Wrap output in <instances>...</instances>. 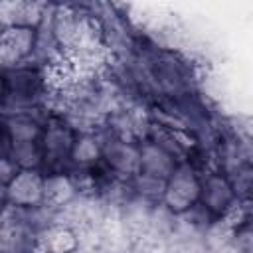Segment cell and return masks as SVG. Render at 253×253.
Wrapping results in <instances>:
<instances>
[{"mask_svg": "<svg viewBox=\"0 0 253 253\" xmlns=\"http://www.w3.org/2000/svg\"><path fill=\"white\" fill-rule=\"evenodd\" d=\"M16 174H18V166L14 164V160L8 154H0V182L8 184Z\"/></svg>", "mask_w": 253, "mask_h": 253, "instance_id": "7c38bea8", "label": "cell"}, {"mask_svg": "<svg viewBox=\"0 0 253 253\" xmlns=\"http://www.w3.org/2000/svg\"><path fill=\"white\" fill-rule=\"evenodd\" d=\"M200 200L208 210L219 213L233 202V188L223 176L211 174L204 182H200Z\"/></svg>", "mask_w": 253, "mask_h": 253, "instance_id": "5b68a950", "label": "cell"}, {"mask_svg": "<svg viewBox=\"0 0 253 253\" xmlns=\"http://www.w3.org/2000/svg\"><path fill=\"white\" fill-rule=\"evenodd\" d=\"M45 245L51 253H69L75 249L77 239L69 229H53L49 233V241Z\"/></svg>", "mask_w": 253, "mask_h": 253, "instance_id": "8fae6325", "label": "cell"}, {"mask_svg": "<svg viewBox=\"0 0 253 253\" xmlns=\"http://www.w3.org/2000/svg\"><path fill=\"white\" fill-rule=\"evenodd\" d=\"M69 154L73 156V160L77 164H91V162H95L99 158L101 146H99V142H97L95 136L83 134L77 140H73V146H71V152Z\"/></svg>", "mask_w": 253, "mask_h": 253, "instance_id": "30bf717a", "label": "cell"}, {"mask_svg": "<svg viewBox=\"0 0 253 253\" xmlns=\"http://www.w3.org/2000/svg\"><path fill=\"white\" fill-rule=\"evenodd\" d=\"M2 89H4V77L0 75V93H2Z\"/></svg>", "mask_w": 253, "mask_h": 253, "instance_id": "5bb4252c", "label": "cell"}, {"mask_svg": "<svg viewBox=\"0 0 253 253\" xmlns=\"http://www.w3.org/2000/svg\"><path fill=\"white\" fill-rule=\"evenodd\" d=\"M73 184L65 176H49L43 178V202L49 206H61L65 204L73 194Z\"/></svg>", "mask_w": 253, "mask_h": 253, "instance_id": "ba28073f", "label": "cell"}, {"mask_svg": "<svg viewBox=\"0 0 253 253\" xmlns=\"http://www.w3.org/2000/svg\"><path fill=\"white\" fill-rule=\"evenodd\" d=\"M8 156L14 160V164L22 170H36V166L42 164L43 150L36 140L28 142H10Z\"/></svg>", "mask_w": 253, "mask_h": 253, "instance_id": "52a82bcc", "label": "cell"}, {"mask_svg": "<svg viewBox=\"0 0 253 253\" xmlns=\"http://www.w3.org/2000/svg\"><path fill=\"white\" fill-rule=\"evenodd\" d=\"M6 198L14 206L30 208L43 202V178L36 170H20L6 184Z\"/></svg>", "mask_w": 253, "mask_h": 253, "instance_id": "3957f363", "label": "cell"}, {"mask_svg": "<svg viewBox=\"0 0 253 253\" xmlns=\"http://www.w3.org/2000/svg\"><path fill=\"white\" fill-rule=\"evenodd\" d=\"M140 152V166L138 172L142 176L154 178V180H168L170 174L176 168L174 156H170L164 148H160L156 142H148L142 148H138Z\"/></svg>", "mask_w": 253, "mask_h": 253, "instance_id": "277c9868", "label": "cell"}, {"mask_svg": "<svg viewBox=\"0 0 253 253\" xmlns=\"http://www.w3.org/2000/svg\"><path fill=\"white\" fill-rule=\"evenodd\" d=\"M164 202L172 211H186L200 200V180L188 166H178L164 186Z\"/></svg>", "mask_w": 253, "mask_h": 253, "instance_id": "6da1fadb", "label": "cell"}, {"mask_svg": "<svg viewBox=\"0 0 253 253\" xmlns=\"http://www.w3.org/2000/svg\"><path fill=\"white\" fill-rule=\"evenodd\" d=\"M36 47V32L30 26H8L0 32V67H16Z\"/></svg>", "mask_w": 253, "mask_h": 253, "instance_id": "7a4b0ae2", "label": "cell"}, {"mask_svg": "<svg viewBox=\"0 0 253 253\" xmlns=\"http://www.w3.org/2000/svg\"><path fill=\"white\" fill-rule=\"evenodd\" d=\"M71 146H73V138H71V132L67 126H51L45 136H43V148L45 154H51L55 158H61L65 152H71Z\"/></svg>", "mask_w": 253, "mask_h": 253, "instance_id": "9c48e42d", "label": "cell"}, {"mask_svg": "<svg viewBox=\"0 0 253 253\" xmlns=\"http://www.w3.org/2000/svg\"><path fill=\"white\" fill-rule=\"evenodd\" d=\"M107 162L113 166V170L123 174H136L140 166V152L126 140H109L101 148Z\"/></svg>", "mask_w": 253, "mask_h": 253, "instance_id": "8992f818", "label": "cell"}, {"mask_svg": "<svg viewBox=\"0 0 253 253\" xmlns=\"http://www.w3.org/2000/svg\"><path fill=\"white\" fill-rule=\"evenodd\" d=\"M4 200H6V186L0 182V204H2Z\"/></svg>", "mask_w": 253, "mask_h": 253, "instance_id": "4fadbf2b", "label": "cell"}]
</instances>
